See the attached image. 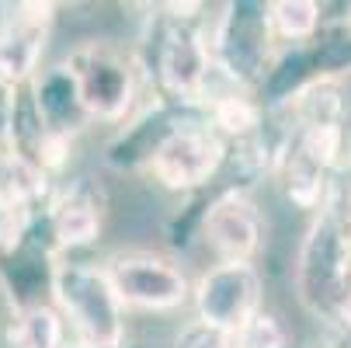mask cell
<instances>
[{"label": "cell", "instance_id": "cell-1", "mask_svg": "<svg viewBox=\"0 0 351 348\" xmlns=\"http://www.w3.org/2000/svg\"><path fill=\"white\" fill-rule=\"evenodd\" d=\"M49 296L66 321L70 341L84 348H125V307L101 268V262L56 255L49 265Z\"/></svg>", "mask_w": 351, "mask_h": 348}, {"label": "cell", "instance_id": "cell-2", "mask_svg": "<svg viewBox=\"0 0 351 348\" xmlns=\"http://www.w3.org/2000/svg\"><path fill=\"white\" fill-rule=\"evenodd\" d=\"M60 67L66 70L90 126H122L149 105H143L146 73L139 60L115 42H80Z\"/></svg>", "mask_w": 351, "mask_h": 348}, {"label": "cell", "instance_id": "cell-3", "mask_svg": "<svg viewBox=\"0 0 351 348\" xmlns=\"http://www.w3.org/2000/svg\"><path fill=\"white\" fill-rule=\"evenodd\" d=\"M226 164V139L202 119L181 115L149 150L143 171L167 192H198L206 188Z\"/></svg>", "mask_w": 351, "mask_h": 348}, {"label": "cell", "instance_id": "cell-4", "mask_svg": "<svg viewBox=\"0 0 351 348\" xmlns=\"http://www.w3.org/2000/svg\"><path fill=\"white\" fill-rule=\"evenodd\" d=\"M119 303L139 314H174L191 303V279L188 272L160 255V251H146V247H125L115 251L101 262Z\"/></svg>", "mask_w": 351, "mask_h": 348}, {"label": "cell", "instance_id": "cell-5", "mask_svg": "<svg viewBox=\"0 0 351 348\" xmlns=\"http://www.w3.org/2000/svg\"><path fill=\"white\" fill-rule=\"evenodd\" d=\"M351 286V230L334 216L320 213L299 247L295 262V289L317 317H334L337 300Z\"/></svg>", "mask_w": 351, "mask_h": 348}, {"label": "cell", "instance_id": "cell-6", "mask_svg": "<svg viewBox=\"0 0 351 348\" xmlns=\"http://www.w3.org/2000/svg\"><path fill=\"white\" fill-rule=\"evenodd\" d=\"M191 317L223 334H237L254 314L265 310V279L254 262L213 265L191 282Z\"/></svg>", "mask_w": 351, "mask_h": 348}, {"label": "cell", "instance_id": "cell-7", "mask_svg": "<svg viewBox=\"0 0 351 348\" xmlns=\"http://www.w3.org/2000/svg\"><path fill=\"white\" fill-rule=\"evenodd\" d=\"M209 67H213V45H209L206 18L178 21L164 14V32L157 42V67H154L157 91L171 97L178 108H195Z\"/></svg>", "mask_w": 351, "mask_h": 348}, {"label": "cell", "instance_id": "cell-8", "mask_svg": "<svg viewBox=\"0 0 351 348\" xmlns=\"http://www.w3.org/2000/svg\"><path fill=\"white\" fill-rule=\"evenodd\" d=\"M108 216V198L101 185H94L90 178H70L53 185L45 198L42 227L45 237L53 244V255H77L84 247L101 240Z\"/></svg>", "mask_w": 351, "mask_h": 348}, {"label": "cell", "instance_id": "cell-9", "mask_svg": "<svg viewBox=\"0 0 351 348\" xmlns=\"http://www.w3.org/2000/svg\"><path fill=\"white\" fill-rule=\"evenodd\" d=\"M198 233H202V244L213 251L216 265L254 262V255L265 244V216L243 188H226L206 206Z\"/></svg>", "mask_w": 351, "mask_h": 348}, {"label": "cell", "instance_id": "cell-10", "mask_svg": "<svg viewBox=\"0 0 351 348\" xmlns=\"http://www.w3.org/2000/svg\"><path fill=\"white\" fill-rule=\"evenodd\" d=\"M53 21V4H14L8 21H0V87L4 91H21L38 77Z\"/></svg>", "mask_w": 351, "mask_h": 348}, {"label": "cell", "instance_id": "cell-11", "mask_svg": "<svg viewBox=\"0 0 351 348\" xmlns=\"http://www.w3.org/2000/svg\"><path fill=\"white\" fill-rule=\"evenodd\" d=\"M70 331L60 310L45 300L35 303H14V314L8 321V348H66Z\"/></svg>", "mask_w": 351, "mask_h": 348}, {"label": "cell", "instance_id": "cell-12", "mask_svg": "<svg viewBox=\"0 0 351 348\" xmlns=\"http://www.w3.org/2000/svg\"><path fill=\"white\" fill-rule=\"evenodd\" d=\"M268 28L282 42H310L320 32V4L317 0H271L265 4Z\"/></svg>", "mask_w": 351, "mask_h": 348}, {"label": "cell", "instance_id": "cell-13", "mask_svg": "<svg viewBox=\"0 0 351 348\" xmlns=\"http://www.w3.org/2000/svg\"><path fill=\"white\" fill-rule=\"evenodd\" d=\"M327 171L313 167L306 157L292 154L289 157V171H285V192L289 198L299 206V209H317L324 202V192H327V181H324Z\"/></svg>", "mask_w": 351, "mask_h": 348}, {"label": "cell", "instance_id": "cell-14", "mask_svg": "<svg viewBox=\"0 0 351 348\" xmlns=\"http://www.w3.org/2000/svg\"><path fill=\"white\" fill-rule=\"evenodd\" d=\"M233 348H289V331L275 314L261 310L233 334Z\"/></svg>", "mask_w": 351, "mask_h": 348}, {"label": "cell", "instance_id": "cell-15", "mask_svg": "<svg viewBox=\"0 0 351 348\" xmlns=\"http://www.w3.org/2000/svg\"><path fill=\"white\" fill-rule=\"evenodd\" d=\"M32 220H35V209H25V206H14L8 198H0V262L11 258L28 240Z\"/></svg>", "mask_w": 351, "mask_h": 348}, {"label": "cell", "instance_id": "cell-16", "mask_svg": "<svg viewBox=\"0 0 351 348\" xmlns=\"http://www.w3.org/2000/svg\"><path fill=\"white\" fill-rule=\"evenodd\" d=\"M174 348H233V338L216 331V327H206L202 321H184V327L178 331L174 338Z\"/></svg>", "mask_w": 351, "mask_h": 348}, {"label": "cell", "instance_id": "cell-17", "mask_svg": "<svg viewBox=\"0 0 351 348\" xmlns=\"http://www.w3.org/2000/svg\"><path fill=\"white\" fill-rule=\"evenodd\" d=\"M334 317L351 331V286L344 289V296H341V300H337V310H334Z\"/></svg>", "mask_w": 351, "mask_h": 348}, {"label": "cell", "instance_id": "cell-18", "mask_svg": "<svg viewBox=\"0 0 351 348\" xmlns=\"http://www.w3.org/2000/svg\"><path fill=\"white\" fill-rule=\"evenodd\" d=\"M348 171H351V143H348Z\"/></svg>", "mask_w": 351, "mask_h": 348}, {"label": "cell", "instance_id": "cell-19", "mask_svg": "<svg viewBox=\"0 0 351 348\" xmlns=\"http://www.w3.org/2000/svg\"><path fill=\"white\" fill-rule=\"evenodd\" d=\"M66 348H84V345H73V341H70V345H66Z\"/></svg>", "mask_w": 351, "mask_h": 348}]
</instances>
